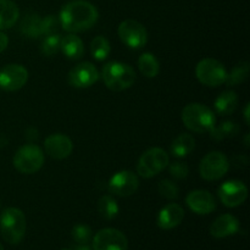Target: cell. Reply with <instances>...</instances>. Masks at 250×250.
<instances>
[{
    "label": "cell",
    "mask_w": 250,
    "mask_h": 250,
    "mask_svg": "<svg viewBox=\"0 0 250 250\" xmlns=\"http://www.w3.org/2000/svg\"><path fill=\"white\" fill-rule=\"evenodd\" d=\"M111 46H110L109 41L105 37L98 36L90 43V53L92 56L98 61H103L110 55Z\"/></svg>",
    "instance_id": "cell-28"
},
{
    "label": "cell",
    "mask_w": 250,
    "mask_h": 250,
    "mask_svg": "<svg viewBox=\"0 0 250 250\" xmlns=\"http://www.w3.org/2000/svg\"><path fill=\"white\" fill-rule=\"evenodd\" d=\"M239 231V221L231 214H224L217 217L210 226V234L214 238H226Z\"/></svg>",
    "instance_id": "cell-17"
},
{
    "label": "cell",
    "mask_w": 250,
    "mask_h": 250,
    "mask_svg": "<svg viewBox=\"0 0 250 250\" xmlns=\"http://www.w3.org/2000/svg\"><path fill=\"white\" fill-rule=\"evenodd\" d=\"M7 144V138H5L2 134H0V148L5 146Z\"/></svg>",
    "instance_id": "cell-37"
},
{
    "label": "cell",
    "mask_w": 250,
    "mask_h": 250,
    "mask_svg": "<svg viewBox=\"0 0 250 250\" xmlns=\"http://www.w3.org/2000/svg\"><path fill=\"white\" fill-rule=\"evenodd\" d=\"M183 217H185L183 208L175 203H171L160 210L156 221L161 229H172L182 222Z\"/></svg>",
    "instance_id": "cell-18"
},
{
    "label": "cell",
    "mask_w": 250,
    "mask_h": 250,
    "mask_svg": "<svg viewBox=\"0 0 250 250\" xmlns=\"http://www.w3.org/2000/svg\"><path fill=\"white\" fill-rule=\"evenodd\" d=\"M182 121L188 129L195 133H205L215 126L216 117L210 107L199 103L186 105L182 110Z\"/></svg>",
    "instance_id": "cell-2"
},
{
    "label": "cell",
    "mask_w": 250,
    "mask_h": 250,
    "mask_svg": "<svg viewBox=\"0 0 250 250\" xmlns=\"http://www.w3.org/2000/svg\"><path fill=\"white\" fill-rule=\"evenodd\" d=\"M0 232L9 244H19L26 233V216L17 208H7L0 215Z\"/></svg>",
    "instance_id": "cell-4"
},
{
    "label": "cell",
    "mask_w": 250,
    "mask_h": 250,
    "mask_svg": "<svg viewBox=\"0 0 250 250\" xmlns=\"http://www.w3.org/2000/svg\"><path fill=\"white\" fill-rule=\"evenodd\" d=\"M60 26V20L54 15H49V16L42 19V31H43V34H46V36L58 33V29Z\"/></svg>",
    "instance_id": "cell-32"
},
{
    "label": "cell",
    "mask_w": 250,
    "mask_h": 250,
    "mask_svg": "<svg viewBox=\"0 0 250 250\" xmlns=\"http://www.w3.org/2000/svg\"><path fill=\"white\" fill-rule=\"evenodd\" d=\"M60 49L62 50L63 55L70 60H78L84 54V45L80 37L75 34H67L61 38Z\"/></svg>",
    "instance_id": "cell-19"
},
{
    "label": "cell",
    "mask_w": 250,
    "mask_h": 250,
    "mask_svg": "<svg viewBox=\"0 0 250 250\" xmlns=\"http://www.w3.org/2000/svg\"><path fill=\"white\" fill-rule=\"evenodd\" d=\"M65 250H70V249H65Z\"/></svg>",
    "instance_id": "cell-40"
},
{
    "label": "cell",
    "mask_w": 250,
    "mask_h": 250,
    "mask_svg": "<svg viewBox=\"0 0 250 250\" xmlns=\"http://www.w3.org/2000/svg\"><path fill=\"white\" fill-rule=\"evenodd\" d=\"M249 73V62L248 61H242L237 63L229 73H227V77L225 83L229 87H234L241 83H243L247 80Z\"/></svg>",
    "instance_id": "cell-27"
},
{
    "label": "cell",
    "mask_w": 250,
    "mask_h": 250,
    "mask_svg": "<svg viewBox=\"0 0 250 250\" xmlns=\"http://www.w3.org/2000/svg\"><path fill=\"white\" fill-rule=\"evenodd\" d=\"M97 7L84 0H75L63 5L60 11V24L67 32H84L98 21Z\"/></svg>",
    "instance_id": "cell-1"
},
{
    "label": "cell",
    "mask_w": 250,
    "mask_h": 250,
    "mask_svg": "<svg viewBox=\"0 0 250 250\" xmlns=\"http://www.w3.org/2000/svg\"><path fill=\"white\" fill-rule=\"evenodd\" d=\"M239 132V126L234 121H224L219 126L215 125L210 129V137L214 141H224L226 138L237 136Z\"/></svg>",
    "instance_id": "cell-25"
},
{
    "label": "cell",
    "mask_w": 250,
    "mask_h": 250,
    "mask_svg": "<svg viewBox=\"0 0 250 250\" xmlns=\"http://www.w3.org/2000/svg\"><path fill=\"white\" fill-rule=\"evenodd\" d=\"M195 75L202 84L208 87H219L226 81L227 71L220 61L208 58L198 62Z\"/></svg>",
    "instance_id": "cell-7"
},
{
    "label": "cell",
    "mask_w": 250,
    "mask_h": 250,
    "mask_svg": "<svg viewBox=\"0 0 250 250\" xmlns=\"http://www.w3.org/2000/svg\"><path fill=\"white\" fill-rule=\"evenodd\" d=\"M73 241L77 242L78 244H88V242L92 238V229L87 225H76L71 231Z\"/></svg>",
    "instance_id": "cell-31"
},
{
    "label": "cell",
    "mask_w": 250,
    "mask_h": 250,
    "mask_svg": "<svg viewBox=\"0 0 250 250\" xmlns=\"http://www.w3.org/2000/svg\"><path fill=\"white\" fill-rule=\"evenodd\" d=\"M75 250H92V248L88 244H78Z\"/></svg>",
    "instance_id": "cell-36"
},
{
    "label": "cell",
    "mask_w": 250,
    "mask_h": 250,
    "mask_svg": "<svg viewBox=\"0 0 250 250\" xmlns=\"http://www.w3.org/2000/svg\"><path fill=\"white\" fill-rule=\"evenodd\" d=\"M0 250H4V248H2V246H1V244H0Z\"/></svg>",
    "instance_id": "cell-39"
},
{
    "label": "cell",
    "mask_w": 250,
    "mask_h": 250,
    "mask_svg": "<svg viewBox=\"0 0 250 250\" xmlns=\"http://www.w3.org/2000/svg\"><path fill=\"white\" fill-rule=\"evenodd\" d=\"M19 16V6L12 0H0V31L11 28Z\"/></svg>",
    "instance_id": "cell-20"
},
{
    "label": "cell",
    "mask_w": 250,
    "mask_h": 250,
    "mask_svg": "<svg viewBox=\"0 0 250 250\" xmlns=\"http://www.w3.org/2000/svg\"><path fill=\"white\" fill-rule=\"evenodd\" d=\"M44 148L46 154L56 160L68 158L73 150V143L70 137L62 133L50 134L44 141Z\"/></svg>",
    "instance_id": "cell-15"
},
{
    "label": "cell",
    "mask_w": 250,
    "mask_h": 250,
    "mask_svg": "<svg viewBox=\"0 0 250 250\" xmlns=\"http://www.w3.org/2000/svg\"><path fill=\"white\" fill-rule=\"evenodd\" d=\"M168 171H170V175L176 180H185L188 173H189V168H188L187 164L180 163V161H175V163L170 164Z\"/></svg>",
    "instance_id": "cell-33"
},
{
    "label": "cell",
    "mask_w": 250,
    "mask_h": 250,
    "mask_svg": "<svg viewBox=\"0 0 250 250\" xmlns=\"http://www.w3.org/2000/svg\"><path fill=\"white\" fill-rule=\"evenodd\" d=\"M139 187V180L132 171H120L109 181V190L119 197H129L134 194Z\"/></svg>",
    "instance_id": "cell-13"
},
{
    "label": "cell",
    "mask_w": 250,
    "mask_h": 250,
    "mask_svg": "<svg viewBox=\"0 0 250 250\" xmlns=\"http://www.w3.org/2000/svg\"><path fill=\"white\" fill-rule=\"evenodd\" d=\"M244 117H246V122L247 125L249 124V104H247L246 106V111H244Z\"/></svg>",
    "instance_id": "cell-38"
},
{
    "label": "cell",
    "mask_w": 250,
    "mask_h": 250,
    "mask_svg": "<svg viewBox=\"0 0 250 250\" xmlns=\"http://www.w3.org/2000/svg\"><path fill=\"white\" fill-rule=\"evenodd\" d=\"M138 67L143 76L148 78H154L158 76L159 71H160V63L154 54L144 53L139 56Z\"/></svg>",
    "instance_id": "cell-24"
},
{
    "label": "cell",
    "mask_w": 250,
    "mask_h": 250,
    "mask_svg": "<svg viewBox=\"0 0 250 250\" xmlns=\"http://www.w3.org/2000/svg\"><path fill=\"white\" fill-rule=\"evenodd\" d=\"M128 241L121 231L116 229H104L97 232L93 238L94 250H127Z\"/></svg>",
    "instance_id": "cell-11"
},
{
    "label": "cell",
    "mask_w": 250,
    "mask_h": 250,
    "mask_svg": "<svg viewBox=\"0 0 250 250\" xmlns=\"http://www.w3.org/2000/svg\"><path fill=\"white\" fill-rule=\"evenodd\" d=\"M195 148L194 137L189 133H182L171 144V153L177 158H185L189 155Z\"/></svg>",
    "instance_id": "cell-22"
},
{
    "label": "cell",
    "mask_w": 250,
    "mask_h": 250,
    "mask_svg": "<svg viewBox=\"0 0 250 250\" xmlns=\"http://www.w3.org/2000/svg\"><path fill=\"white\" fill-rule=\"evenodd\" d=\"M237 106H238V95L233 90H225L215 100V110L217 114L224 116L233 114Z\"/></svg>",
    "instance_id": "cell-21"
},
{
    "label": "cell",
    "mask_w": 250,
    "mask_h": 250,
    "mask_svg": "<svg viewBox=\"0 0 250 250\" xmlns=\"http://www.w3.org/2000/svg\"><path fill=\"white\" fill-rule=\"evenodd\" d=\"M7 44H9V38L6 34L0 32V53H2L7 48Z\"/></svg>",
    "instance_id": "cell-34"
},
{
    "label": "cell",
    "mask_w": 250,
    "mask_h": 250,
    "mask_svg": "<svg viewBox=\"0 0 250 250\" xmlns=\"http://www.w3.org/2000/svg\"><path fill=\"white\" fill-rule=\"evenodd\" d=\"M21 32L29 38H37L43 36L42 31V19L37 14H27L21 22Z\"/></svg>",
    "instance_id": "cell-23"
},
{
    "label": "cell",
    "mask_w": 250,
    "mask_h": 250,
    "mask_svg": "<svg viewBox=\"0 0 250 250\" xmlns=\"http://www.w3.org/2000/svg\"><path fill=\"white\" fill-rule=\"evenodd\" d=\"M103 81L109 89L121 92L132 87L136 81V72L128 63L111 61L103 67Z\"/></svg>",
    "instance_id": "cell-3"
},
{
    "label": "cell",
    "mask_w": 250,
    "mask_h": 250,
    "mask_svg": "<svg viewBox=\"0 0 250 250\" xmlns=\"http://www.w3.org/2000/svg\"><path fill=\"white\" fill-rule=\"evenodd\" d=\"M28 81V71L19 63H10L0 70V88L15 92L23 87Z\"/></svg>",
    "instance_id": "cell-10"
},
{
    "label": "cell",
    "mask_w": 250,
    "mask_h": 250,
    "mask_svg": "<svg viewBox=\"0 0 250 250\" xmlns=\"http://www.w3.org/2000/svg\"><path fill=\"white\" fill-rule=\"evenodd\" d=\"M26 137L29 141H36L38 138V131L36 128H33V127H31V128H28L26 131Z\"/></svg>",
    "instance_id": "cell-35"
},
{
    "label": "cell",
    "mask_w": 250,
    "mask_h": 250,
    "mask_svg": "<svg viewBox=\"0 0 250 250\" xmlns=\"http://www.w3.org/2000/svg\"><path fill=\"white\" fill-rule=\"evenodd\" d=\"M61 37L59 33L48 34L42 42V53L46 56H51L60 50Z\"/></svg>",
    "instance_id": "cell-29"
},
{
    "label": "cell",
    "mask_w": 250,
    "mask_h": 250,
    "mask_svg": "<svg viewBox=\"0 0 250 250\" xmlns=\"http://www.w3.org/2000/svg\"><path fill=\"white\" fill-rule=\"evenodd\" d=\"M170 163L168 154L161 148H151L142 154L137 164V172L144 178H150L160 173Z\"/></svg>",
    "instance_id": "cell-6"
},
{
    "label": "cell",
    "mask_w": 250,
    "mask_h": 250,
    "mask_svg": "<svg viewBox=\"0 0 250 250\" xmlns=\"http://www.w3.org/2000/svg\"><path fill=\"white\" fill-rule=\"evenodd\" d=\"M229 168V161L221 151L207 154L199 164V173L204 180L217 181L224 177Z\"/></svg>",
    "instance_id": "cell-8"
},
{
    "label": "cell",
    "mask_w": 250,
    "mask_h": 250,
    "mask_svg": "<svg viewBox=\"0 0 250 250\" xmlns=\"http://www.w3.org/2000/svg\"><path fill=\"white\" fill-rule=\"evenodd\" d=\"M158 190L160 193L161 197L166 198L168 200H175L178 198V187L176 183H173L172 181L170 180H163L159 182L158 186Z\"/></svg>",
    "instance_id": "cell-30"
},
{
    "label": "cell",
    "mask_w": 250,
    "mask_h": 250,
    "mask_svg": "<svg viewBox=\"0 0 250 250\" xmlns=\"http://www.w3.org/2000/svg\"><path fill=\"white\" fill-rule=\"evenodd\" d=\"M219 198L225 207H239L248 198V188L241 181H227L219 188Z\"/></svg>",
    "instance_id": "cell-12"
},
{
    "label": "cell",
    "mask_w": 250,
    "mask_h": 250,
    "mask_svg": "<svg viewBox=\"0 0 250 250\" xmlns=\"http://www.w3.org/2000/svg\"><path fill=\"white\" fill-rule=\"evenodd\" d=\"M186 203L188 208L198 215H208L216 209V200L208 190H193L187 195Z\"/></svg>",
    "instance_id": "cell-16"
},
{
    "label": "cell",
    "mask_w": 250,
    "mask_h": 250,
    "mask_svg": "<svg viewBox=\"0 0 250 250\" xmlns=\"http://www.w3.org/2000/svg\"><path fill=\"white\" fill-rule=\"evenodd\" d=\"M99 80V72L97 67L90 62H81L68 73V82L72 87L88 88Z\"/></svg>",
    "instance_id": "cell-14"
},
{
    "label": "cell",
    "mask_w": 250,
    "mask_h": 250,
    "mask_svg": "<svg viewBox=\"0 0 250 250\" xmlns=\"http://www.w3.org/2000/svg\"><path fill=\"white\" fill-rule=\"evenodd\" d=\"M98 212L105 220H114L119 215V204L110 195H103L98 200Z\"/></svg>",
    "instance_id": "cell-26"
},
{
    "label": "cell",
    "mask_w": 250,
    "mask_h": 250,
    "mask_svg": "<svg viewBox=\"0 0 250 250\" xmlns=\"http://www.w3.org/2000/svg\"><path fill=\"white\" fill-rule=\"evenodd\" d=\"M120 39L126 44L128 48L141 49L143 48L148 41V32L141 22L136 20H125L120 23L117 29Z\"/></svg>",
    "instance_id": "cell-9"
},
{
    "label": "cell",
    "mask_w": 250,
    "mask_h": 250,
    "mask_svg": "<svg viewBox=\"0 0 250 250\" xmlns=\"http://www.w3.org/2000/svg\"><path fill=\"white\" fill-rule=\"evenodd\" d=\"M12 163L19 172L31 175L42 168L44 164V153L36 144H24L15 153Z\"/></svg>",
    "instance_id": "cell-5"
}]
</instances>
